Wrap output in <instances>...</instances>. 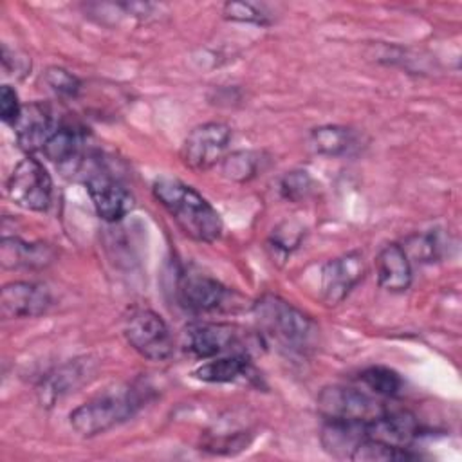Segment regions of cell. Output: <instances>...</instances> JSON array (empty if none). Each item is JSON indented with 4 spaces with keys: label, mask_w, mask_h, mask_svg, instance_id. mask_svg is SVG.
Returning <instances> with one entry per match:
<instances>
[{
    "label": "cell",
    "mask_w": 462,
    "mask_h": 462,
    "mask_svg": "<svg viewBox=\"0 0 462 462\" xmlns=\"http://www.w3.org/2000/svg\"><path fill=\"white\" fill-rule=\"evenodd\" d=\"M123 332L128 345L150 361H166L173 354V336L166 321L150 309L134 310Z\"/></svg>",
    "instance_id": "cell-4"
},
{
    "label": "cell",
    "mask_w": 462,
    "mask_h": 462,
    "mask_svg": "<svg viewBox=\"0 0 462 462\" xmlns=\"http://www.w3.org/2000/svg\"><path fill=\"white\" fill-rule=\"evenodd\" d=\"M135 390H110L70 411V426L81 437H96L128 420L139 408Z\"/></svg>",
    "instance_id": "cell-3"
},
{
    "label": "cell",
    "mask_w": 462,
    "mask_h": 462,
    "mask_svg": "<svg viewBox=\"0 0 462 462\" xmlns=\"http://www.w3.org/2000/svg\"><path fill=\"white\" fill-rule=\"evenodd\" d=\"M417 455L410 451V448H395L377 440L365 439L352 451L350 460L356 462H390V460H413Z\"/></svg>",
    "instance_id": "cell-22"
},
{
    "label": "cell",
    "mask_w": 462,
    "mask_h": 462,
    "mask_svg": "<svg viewBox=\"0 0 462 462\" xmlns=\"http://www.w3.org/2000/svg\"><path fill=\"white\" fill-rule=\"evenodd\" d=\"M303 236V229L301 226H298L296 222H282L271 236V244L274 249L283 251V254L291 253L294 247H298L300 240Z\"/></svg>",
    "instance_id": "cell-27"
},
{
    "label": "cell",
    "mask_w": 462,
    "mask_h": 462,
    "mask_svg": "<svg viewBox=\"0 0 462 462\" xmlns=\"http://www.w3.org/2000/svg\"><path fill=\"white\" fill-rule=\"evenodd\" d=\"M87 191L92 199L97 217L105 222H119L134 208L130 191L112 175L92 171L85 177Z\"/></svg>",
    "instance_id": "cell-8"
},
{
    "label": "cell",
    "mask_w": 462,
    "mask_h": 462,
    "mask_svg": "<svg viewBox=\"0 0 462 462\" xmlns=\"http://www.w3.org/2000/svg\"><path fill=\"white\" fill-rule=\"evenodd\" d=\"M51 292L34 282H11L0 291V314L4 319L36 318L51 307Z\"/></svg>",
    "instance_id": "cell-9"
},
{
    "label": "cell",
    "mask_w": 462,
    "mask_h": 462,
    "mask_svg": "<svg viewBox=\"0 0 462 462\" xmlns=\"http://www.w3.org/2000/svg\"><path fill=\"white\" fill-rule=\"evenodd\" d=\"M5 188L9 199L23 209L47 211L51 206L52 180L45 166L34 157H25L13 168Z\"/></svg>",
    "instance_id": "cell-5"
},
{
    "label": "cell",
    "mask_w": 462,
    "mask_h": 462,
    "mask_svg": "<svg viewBox=\"0 0 462 462\" xmlns=\"http://www.w3.org/2000/svg\"><path fill=\"white\" fill-rule=\"evenodd\" d=\"M235 343V332L222 323H199L188 328V348L195 357L209 359Z\"/></svg>",
    "instance_id": "cell-16"
},
{
    "label": "cell",
    "mask_w": 462,
    "mask_h": 462,
    "mask_svg": "<svg viewBox=\"0 0 462 462\" xmlns=\"http://www.w3.org/2000/svg\"><path fill=\"white\" fill-rule=\"evenodd\" d=\"M54 251L42 242L29 244L20 238H2L0 244V260L5 269H18V267H45L52 262Z\"/></svg>",
    "instance_id": "cell-18"
},
{
    "label": "cell",
    "mask_w": 462,
    "mask_h": 462,
    "mask_svg": "<svg viewBox=\"0 0 462 462\" xmlns=\"http://www.w3.org/2000/svg\"><path fill=\"white\" fill-rule=\"evenodd\" d=\"M231 139V128L226 123L211 121L195 126L180 146L182 162L193 171L209 170L222 159Z\"/></svg>",
    "instance_id": "cell-7"
},
{
    "label": "cell",
    "mask_w": 462,
    "mask_h": 462,
    "mask_svg": "<svg viewBox=\"0 0 462 462\" xmlns=\"http://www.w3.org/2000/svg\"><path fill=\"white\" fill-rule=\"evenodd\" d=\"M249 368V359L245 354H233L211 359L199 368H195L193 375L204 383H231L238 377L245 375Z\"/></svg>",
    "instance_id": "cell-20"
},
{
    "label": "cell",
    "mask_w": 462,
    "mask_h": 462,
    "mask_svg": "<svg viewBox=\"0 0 462 462\" xmlns=\"http://www.w3.org/2000/svg\"><path fill=\"white\" fill-rule=\"evenodd\" d=\"M310 146L314 152L328 157H337L346 153L354 143H356V134L352 128L339 126V125H325L318 126L310 132Z\"/></svg>",
    "instance_id": "cell-21"
},
{
    "label": "cell",
    "mask_w": 462,
    "mask_h": 462,
    "mask_svg": "<svg viewBox=\"0 0 462 462\" xmlns=\"http://www.w3.org/2000/svg\"><path fill=\"white\" fill-rule=\"evenodd\" d=\"M22 105L18 101V94L14 92L13 87L9 85H2L0 88V116H2V121L14 126L20 114H22Z\"/></svg>",
    "instance_id": "cell-30"
},
{
    "label": "cell",
    "mask_w": 462,
    "mask_h": 462,
    "mask_svg": "<svg viewBox=\"0 0 462 462\" xmlns=\"http://www.w3.org/2000/svg\"><path fill=\"white\" fill-rule=\"evenodd\" d=\"M419 422L406 410H384L375 419L365 422V437L395 448H408L419 437Z\"/></svg>",
    "instance_id": "cell-12"
},
{
    "label": "cell",
    "mask_w": 462,
    "mask_h": 462,
    "mask_svg": "<svg viewBox=\"0 0 462 462\" xmlns=\"http://www.w3.org/2000/svg\"><path fill=\"white\" fill-rule=\"evenodd\" d=\"M365 439V422L357 420L327 419L321 430V446L336 458H350L352 451Z\"/></svg>",
    "instance_id": "cell-17"
},
{
    "label": "cell",
    "mask_w": 462,
    "mask_h": 462,
    "mask_svg": "<svg viewBox=\"0 0 462 462\" xmlns=\"http://www.w3.org/2000/svg\"><path fill=\"white\" fill-rule=\"evenodd\" d=\"M318 411L330 420L368 422L381 415L386 408L356 388L327 386L318 393Z\"/></svg>",
    "instance_id": "cell-6"
},
{
    "label": "cell",
    "mask_w": 462,
    "mask_h": 462,
    "mask_svg": "<svg viewBox=\"0 0 462 462\" xmlns=\"http://www.w3.org/2000/svg\"><path fill=\"white\" fill-rule=\"evenodd\" d=\"M253 314L260 332L287 350L305 352L316 339L314 321L280 296H262L254 303Z\"/></svg>",
    "instance_id": "cell-2"
},
{
    "label": "cell",
    "mask_w": 462,
    "mask_h": 462,
    "mask_svg": "<svg viewBox=\"0 0 462 462\" xmlns=\"http://www.w3.org/2000/svg\"><path fill=\"white\" fill-rule=\"evenodd\" d=\"M224 16L235 22H247V23H267V14H263L258 7L247 2H227L224 5Z\"/></svg>",
    "instance_id": "cell-28"
},
{
    "label": "cell",
    "mask_w": 462,
    "mask_h": 462,
    "mask_svg": "<svg viewBox=\"0 0 462 462\" xmlns=\"http://www.w3.org/2000/svg\"><path fill=\"white\" fill-rule=\"evenodd\" d=\"M359 381L377 395L397 397L402 392L401 375L386 366H370L359 374Z\"/></svg>",
    "instance_id": "cell-23"
},
{
    "label": "cell",
    "mask_w": 462,
    "mask_h": 462,
    "mask_svg": "<svg viewBox=\"0 0 462 462\" xmlns=\"http://www.w3.org/2000/svg\"><path fill=\"white\" fill-rule=\"evenodd\" d=\"M152 193L189 238L206 244L220 238L224 224L218 211L189 184L159 177L152 184Z\"/></svg>",
    "instance_id": "cell-1"
},
{
    "label": "cell",
    "mask_w": 462,
    "mask_h": 462,
    "mask_svg": "<svg viewBox=\"0 0 462 462\" xmlns=\"http://www.w3.org/2000/svg\"><path fill=\"white\" fill-rule=\"evenodd\" d=\"M406 249V247H404ZM408 249L420 260V262H433L439 256L437 238L433 235H417L408 240Z\"/></svg>",
    "instance_id": "cell-31"
},
{
    "label": "cell",
    "mask_w": 462,
    "mask_h": 462,
    "mask_svg": "<svg viewBox=\"0 0 462 462\" xmlns=\"http://www.w3.org/2000/svg\"><path fill=\"white\" fill-rule=\"evenodd\" d=\"M377 283L390 292H402L411 283V265L401 244H386L375 256Z\"/></svg>",
    "instance_id": "cell-15"
},
{
    "label": "cell",
    "mask_w": 462,
    "mask_h": 462,
    "mask_svg": "<svg viewBox=\"0 0 462 462\" xmlns=\"http://www.w3.org/2000/svg\"><path fill=\"white\" fill-rule=\"evenodd\" d=\"M94 372L96 366L88 357H78L74 361H69L67 365L49 374L45 381H42V386L38 390L40 402L45 406H52L63 395L76 392L79 386L88 383L94 377Z\"/></svg>",
    "instance_id": "cell-14"
},
{
    "label": "cell",
    "mask_w": 462,
    "mask_h": 462,
    "mask_svg": "<svg viewBox=\"0 0 462 462\" xmlns=\"http://www.w3.org/2000/svg\"><path fill=\"white\" fill-rule=\"evenodd\" d=\"M45 83L58 94V96H63V97H76L78 92H79V79L69 72L67 69H61V67H49L45 70Z\"/></svg>",
    "instance_id": "cell-26"
},
{
    "label": "cell",
    "mask_w": 462,
    "mask_h": 462,
    "mask_svg": "<svg viewBox=\"0 0 462 462\" xmlns=\"http://www.w3.org/2000/svg\"><path fill=\"white\" fill-rule=\"evenodd\" d=\"M314 188V180L307 171L294 170L287 171L280 180V191L282 195L291 202H300L310 195Z\"/></svg>",
    "instance_id": "cell-25"
},
{
    "label": "cell",
    "mask_w": 462,
    "mask_h": 462,
    "mask_svg": "<svg viewBox=\"0 0 462 462\" xmlns=\"http://www.w3.org/2000/svg\"><path fill=\"white\" fill-rule=\"evenodd\" d=\"M2 69L5 76L23 78L31 69V60L18 51H11L5 43L2 45Z\"/></svg>",
    "instance_id": "cell-29"
},
{
    "label": "cell",
    "mask_w": 462,
    "mask_h": 462,
    "mask_svg": "<svg viewBox=\"0 0 462 462\" xmlns=\"http://www.w3.org/2000/svg\"><path fill=\"white\" fill-rule=\"evenodd\" d=\"M260 157L262 155L258 152H251V150L235 152L224 159L222 173L231 180L245 182L258 173V168L262 162Z\"/></svg>",
    "instance_id": "cell-24"
},
{
    "label": "cell",
    "mask_w": 462,
    "mask_h": 462,
    "mask_svg": "<svg viewBox=\"0 0 462 462\" xmlns=\"http://www.w3.org/2000/svg\"><path fill=\"white\" fill-rule=\"evenodd\" d=\"M16 132V141L22 150L36 152L43 150L47 141L56 132L58 125L54 121L52 110L47 103L34 101L22 108V114L13 126Z\"/></svg>",
    "instance_id": "cell-13"
},
{
    "label": "cell",
    "mask_w": 462,
    "mask_h": 462,
    "mask_svg": "<svg viewBox=\"0 0 462 462\" xmlns=\"http://www.w3.org/2000/svg\"><path fill=\"white\" fill-rule=\"evenodd\" d=\"M81 132L70 125H58L52 137L43 146V153L60 168L78 170L81 162Z\"/></svg>",
    "instance_id": "cell-19"
},
{
    "label": "cell",
    "mask_w": 462,
    "mask_h": 462,
    "mask_svg": "<svg viewBox=\"0 0 462 462\" xmlns=\"http://www.w3.org/2000/svg\"><path fill=\"white\" fill-rule=\"evenodd\" d=\"M365 262L359 251L346 253L325 263L321 271V298L327 305H337L363 278Z\"/></svg>",
    "instance_id": "cell-10"
},
{
    "label": "cell",
    "mask_w": 462,
    "mask_h": 462,
    "mask_svg": "<svg viewBox=\"0 0 462 462\" xmlns=\"http://www.w3.org/2000/svg\"><path fill=\"white\" fill-rule=\"evenodd\" d=\"M177 296L182 307L193 312H213L227 298V287L208 274L186 273L177 282Z\"/></svg>",
    "instance_id": "cell-11"
}]
</instances>
